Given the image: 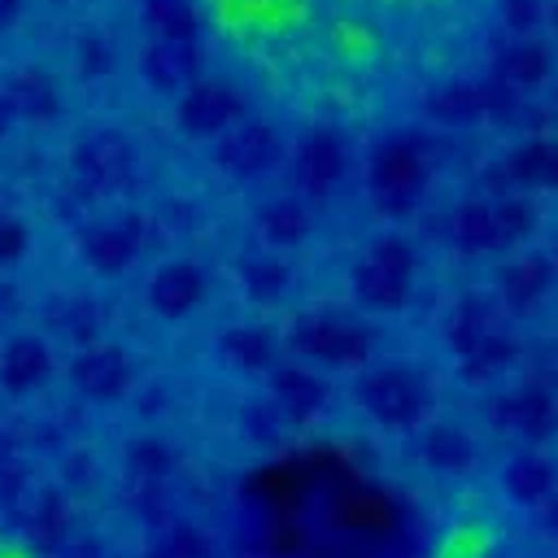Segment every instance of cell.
<instances>
[{
    "mask_svg": "<svg viewBox=\"0 0 558 558\" xmlns=\"http://www.w3.org/2000/svg\"><path fill=\"white\" fill-rule=\"evenodd\" d=\"M275 105L353 122L449 78L497 0H192Z\"/></svg>",
    "mask_w": 558,
    "mask_h": 558,
    "instance_id": "obj_1",
    "label": "cell"
},
{
    "mask_svg": "<svg viewBox=\"0 0 558 558\" xmlns=\"http://www.w3.org/2000/svg\"><path fill=\"white\" fill-rule=\"evenodd\" d=\"M0 558H48V554L0 510Z\"/></svg>",
    "mask_w": 558,
    "mask_h": 558,
    "instance_id": "obj_2",
    "label": "cell"
}]
</instances>
